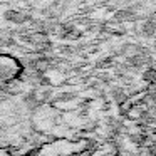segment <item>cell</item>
<instances>
[{
  "mask_svg": "<svg viewBox=\"0 0 156 156\" xmlns=\"http://www.w3.org/2000/svg\"><path fill=\"white\" fill-rule=\"evenodd\" d=\"M37 92L17 62L0 57V149L25 154L34 148Z\"/></svg>",
  "mask_w": 156,
  "mask_h": 156,
  "instance_id": "1",
  "label": "cell"
},
{
  "mask_svg": "<svg viewBox=\"0 0 156 156\" xmlns=\"http://www.w3.org/2000/svg\"><path fill=\"white\" fill-rule=\"evenodd\" d=\"M0 156H20V154H17L14 151H4V149H0Z\"/></svg>",
  "mask_w": 156,
  "mask_h": 156,
  "instance_id": "2",
  "label": "cell"
}]
</instances>
